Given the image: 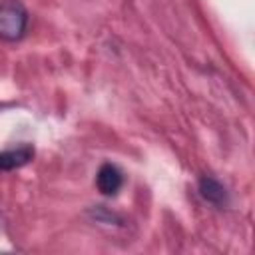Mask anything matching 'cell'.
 I'll return each mask as SVG.
<instances>
[{
	"label": "cell",
	"instance_id": "6da1fadb",
	"mask_svg": "<svg viewBox=\"0 0 255 255\" xmlns=\"http://www.w3.org/2000/svg\"><path fill=\"white\" fill-rule=\"evenodd\" d=\"M28 28V10L18 0H6L0 4V38L16 42Z\"/></svg>",
	"mask_w": 255,
	"mask_h": 255
},
{
	"label": "cell",
	"instance_id": "3957f363",
	"mask_svg": "<svg viewBox=\"0 0 255 255\" xmlns=\"http://www.w3.org/2000/svg\"><path fill=\"white\" fill-rule=\"evenodd\" d=\"M32 157H34V147L32 145H20L16 149L0 151V171H10V169H16V167H22Z\"/></svg>",
	"mask_w": 255,
	"mask_h": 255
},
{
	"label": "cell",
	"instance_id": "277c9868",
	"mask_svg": "<svg viewBox=\"0 0 255 255\" xmlns=\"http://www.w3.org/2000/svg\"><path fill=\"white\" fill-rule=\"evenodd\" d=\"M199 193H201V197L205 201H209L213 205H225L227 203V191H225V187L217 179H213V177L203 175L199 179Z\"/></svg>",
	"mask_w": 255,
	"mask_h": 255
},
{
	"label": "cell",
	"instance_id": "7a4b0ae2",
	"mask_svg": "<svg viewBox=\"0 0 255 255\" xmlns=\"http://www.w3.org/2000/svg\"><path fill=\"white\" fill-rule=\"evenodd\" d=\"M96 185L104 195H116L124 185V175L116 165L104 163L96 175Z\"/></svg>",
	"mask_w": 255,
	"mask_h": 255
}]
</instances>
